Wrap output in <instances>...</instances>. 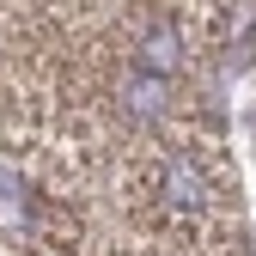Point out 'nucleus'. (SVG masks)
<instances>
[{
  "instance_id": "nucleus-1",
  "label": "nucleus",
  "mask_w": 256,
  "mask_h": 256,
  "mask_svg": "<svg viewBox=\"0 0 256 256\" xmlns=\"http://www.w3.org/2000/svg\"><path fill=\"white\" fill-rule=\"evenodd\" d=\"M208 196H214V177L196 165V158H171V165H165V202H171L177 214L208 208Z\"/></svg>"
},
{
  "instance_id": "nucleus-2",
  "label": "nucleus",
  "mask_w": 256,
  "mask_h": 256,
  "mask_svg": "<svg viewBox=\"0 0 256 256\" xmlns=\"http://www.w3.org/2000/svg\"><path fill=\"white\" fill-rule=\"evenodd\" d=\"M177 61H183V43H177V30H171V24H152L146 37H140V74H158V80H171V74H177Z\"/></svg>"
}]
</instances>
